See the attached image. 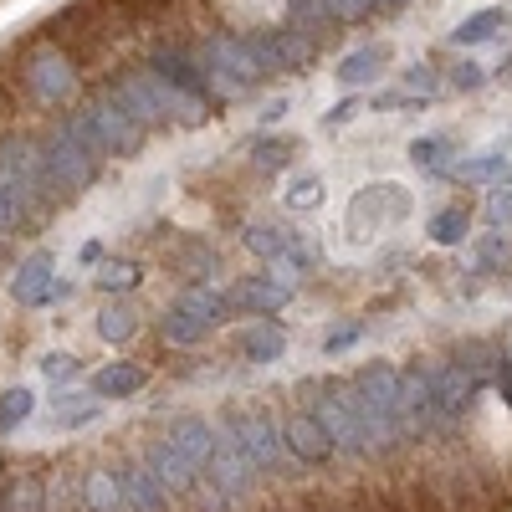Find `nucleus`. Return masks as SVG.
<instances>
[{
	"instance_id": "nucleus-1",
	"label": "nucleus",
	"mask_w": 512,
	"mask_h": 512,
	"mask_svg": "<svg viewBox=\"0 0 512 512\" xmlns=\"http://www.w3.org/2000/svg\"><path fill=\"white\" fill-rule=\"evenodd\" d=\"M349 395H354V410L369 431V446H395L405 441L400 431V369L395 364H364L354 379H349Z\"/></svg>"
},
{
	"instance_id": "nucleus-2",
	"label": "nucleus",
	"mask_w": 512,
	"mask_h": 512,
	"mask_svg": "<svg viewBox=\"0 0 512 512\" xmlns=\"http://www.w3.org/2000/svg\"><path fill=\"white\" fill-rule=\"evenodd\" d=\"M67 123L77 128V139L88 144L93 154L128 159V154H139V144H144V128H139L134 118H128L113 98H93V103H82Z\"/></svg>"
},
{
	"instance_id": "nucleus-3",
	"label": "nucleus",
	"mask_w": 512,
	"mask_h": 512,
	"mask_svg": "<svg viewBox=\"0 0 512 512\" xmlns=\"http://www.w3.org/2000/svg\"><path fill=\"white\" fill-rule=\"evenodd\" d=\"M41 159H47V190L52 195H77V190H88L93 175H98V154L77 139V128L62 118L47 139H41Z\"/></svg>"
},
{
	"instance_id": "nucleus-4",
	"label": "nucleus",
	"mask_w": 512,
	"mask_h": 512,
	"mask_svg": "<svg viewBox=\"0 0 512 512\" xmlns=\"http://www.w3.org/2000/svg\"><path fill=\"white\" fill-rule=\"evenodd\" d=\"M313 415H318V425L328 431L333 451H344V456H364V451H374V446H369V431H364V420H359V410H354L349 384H328L323 400L313 405Z\"/></svg>"
},
{
	"instance_id": "nucleus-5",
	"label": "nucleus",
	"mask_w": 512,
	"mask_h": 512,
	"mask_svg": "<svg viewBox=\"0 0 512 512\" xmlns=\"http://www.w3.org/2000/svg\"><path fill=\"white\" fill-rule=\"evenodd\" d=\"M226 431H231V441L241 446V456L256 466V472H267V466H277L282 461V425L267 415V410H231L226 420Z\"/></svg>"
},
{
	"instance_id": "nucleus-6",
	"label": "nucleus",
	"mask_w": 512,
	"mask_h": 512,
	"mask_svg": "<svg viewBox=\"0 0 512 512\" xmlns=\"http://www.w3.org/2000/svg\"><path fill=\"white\" fill-rule=\"evenodd\" d=\"M11 297L21 308H47L52 297H67V287L57 282V267H52L47 251H31L26 262L11 272Z\"/></svg>"
},
{
	"instance_id": "nucleus-7",
	"label": "nucleus",
	"mask_w": 512,
	"mask_h": 512,
	"mask_svg": "<svg viewBox=\"0 0 512 512\" xmlns=\"http://www.w3.org/2000/svg\"><path fill=\"white\" fill-rule=\"evenodd\" d=\"M395 410H400V431L415 436L436 415V369H420V364L400 369V405Z\"/></svg>"
},
{
	"instance_id": "nucleus-8",
	"label": "nucleus",
	"mask_w": 512,
	"mask_h": 512,
	"mask_svg": "<svg viewBox=\"0 0 512 512\" xmlns=\"http://www.w3.org/2000/svg\"><path fill=\"white\" fill-rule=\"evenodd\" d=\"M200 472L210 477V487L216 492H226V497H236V492H246L251 487V477H256V466L241 456V446L231 441V431L221 425L216 431V451H210V461L200 466Z\"/></svg>"
},
{
	"instance_id": "nucleus-9",
	"label": "nucleus",
	"mask_w": 512,
	"mask_h": 512,
	"mask_svg": "<svg viewBox=\"0 0 512 512\" xmlns=\"http://www.w3.org/2000/svg\"><path fill=\"white\" fill-rule=\"evenodd\" d=\"M26 88L41 103H67L77 93V72H72V62L62 52H36L26 62Z\"/></svg>"
},
{
	"instance_id": "nucleus-10",
	"label": "nucleus",
	"mask_w": 512,
	"mask_h": 512,
	"mask_svg": "<svg viewBox=\"0 0 512 512\" xmlns=\"http://www.w3.org/2000/svg\"><path fill=\"white\" fill-rule=\"evenodd\" d=\"M292 282H282L277 272H267V277H246L236 292H231V308H246L251 318H272V313H282L287 303H292Z\"/></svg>"
},
{
	"instance_id": "nucleus-11",
	"label": "nucleus",
	"mask_w": 512,
	"mask_h": 512,
	"mask_svg": "<svg viewBox=\"0 0 512 512\" xmlns=\"http://www.w3.org/2000/svg\"><path fill=\"white\" fill-rule=\"evenodd\" d=\"M282 446H287L297 461H328V456H333V441H328V431L318 425L313 410L292 415V420L282 425Z\"/></svg>"
},
{
	"instance_id": "nucleus-12",
	"label": "nucleus",
	"mask_w": 512,
	"mask_h": 512,
	"mask_svg": "<svg viewBox=\"0 0 512 512\" xmlns=\"http://www.w3.org/2000/svg\"><path fill=\"white\" fill-rule=\"evenodd\" d=\"M164 441L175 446V451L195 466V472H200V466L210 461V451H216V425L200 420V415H180L175 425H169V436H164Z\"/></svg>"
},
{
	"instance_id": "nucleus-13",
	"label": "nucleus",
	"mask_w": 512,
	"mask_h": 512,
	"mask_svg": "<svg viewBox=\"0 0 512 512\" xmlns=\"http://www.w3.org/2000/svg\"><path fill=\"white\" fill-rule=\"evenodd\" d=\"M477 384H482V374L472 364H461V359L436 369V415H456L466 400L477 395Z\"/></svg>"
},
{
	"instance_id": "nucleus-14",
	"label": "nucleus",
	"mask_w": 512,
	"mask_h": 512,
	"mask_svg": "<svg viewBox=\"0 0 512 512\" xmlns=\"http://www.w3.org/2000/svg\"><path fill=\"white\" fill-rule=\"evenodd\" d=\"M118 487H123V502H128V512H164V502H169V492L159 487V477L149 472L144 461L123 466V472H118Z\"/></svg>"
},
{
	"instance_id": "nucleus-15",
	"label": "nucleus",
	"mask_w": 512,
	"mask_h": 512,
	"mask_svg": "<svg viewBox=\"0 0 512 512\" xmlns=\"http://www.w3.org/2000/svg\"><path fill=\"white\" fill-rule=\"evenodd\" d=\"M144 466L159 477V487H164V492H190V487H195V477H200L195 466H190L175 446H169V441H154V446H149V456H144Z\"/></svg>"
},
{
	"instance_id": "nucleus-16",
	"label": "nucleus",
	"mask_w": 512,
	"mask_h": 512,
	"mask_svg": "<svg viewBox=\"0 0 512 512\" xmlns=\"http://www.w3.org/2000/svg\"><path fill=\"white\" fill-rule=\"evenodd\" d=\"M236 349H241L251 364H277V359L287 354V333H282L277 323H267V318H256V323L236 338Z\"/></svg>"
},
{
	"instance_id": "nucleus-17",
	"label": "nucleus",
	"mask_w": 512,
	"mask_h": 512,
	"mask_svg": "<svg viewBox=\"0 0 512 512\" xmlns=\"http://www.w3.org/2000/svg\"><path fill=\"white\" fill-rule=\"evenodd\" d=\"M180 308H185V313H195L205 328H216V323L231 313V297H226V292H216L210 282H190V287L180 292Z\"/></svg>"
},
{
	"instance_id": "nucleus-18",
	"label": "nucleus",
	"mask_w": 512,
	"mask_h": 512,
	"mask_svg": "<svg viewBox=\"0 0 512 512\" xmlns=\"http://www.w3.org/2000/svg\"><path fill=\"white\" fill-rule=\"evenodd\" d=\"M384 62H390V52L384 47H359V52H349V57H338V82L344 88H364V82H374L379 72H384Z\"/></svg>"
},
{
	"instance_id": "nucleus-19",
	"label": "nucleus",
	"mask_w": 512,
	"mask_h": 512,
	"mask_svg": "<svg viewBox=\"0 0 512 512\" xmlns=\"http://www.w3.org/2000/svg\"><path fill=\"white\" fill-rule=\"evenodd\" d=\"M139 333V313H134V303H123V297H113V303H103V313H98V338L103 344H128V338Z\"/></svg>"
},
{
	"instance_id": "nucleus-20",
	"label": "nucleus",
	"mask_w": 512,
	"mask_h": 512,
	"mask_svg": "<svg viewBox=\"0 0 512 512\" xmlns=\"http://www.w3.org/2000/svg\"><path fill=\"white\" fill-rule=\"evenodd\" d=\"M144 384V369L139 364H103L93 374V395L98 400H123V395H134Z\"/></svg>"
},
{
	"instance_id": "nucleus-21",
	"label": "nucleus",
	"mask_w": 512,
	"mask_h": 512,
	"mask_svg": "<svg viewBox=\"0 0 512 512\" xmlns=\"http://www.w3.org/2000/svg\"><path fill=\"white\" fill-rule=\"evenodd\" d=\"M82 502H88V512H128L118 472H88L82 477Z\"/></svg>"
},
{
	"instance_id": "nucleus-22",
	"label": "nucleus",
	"mask_w": 512,
	"mask_h": 512,
	"mask_svg": "<svg viewBox=\"0 0 512 512\" xmlns=\"http://www.w3.org/2000/svg\"><path fill=\"white\" fill-rule=\"evenodd\" d=\"M169 267H180L190 282H210L216 277V251L200 246V241H185L180 251H169Z\"/></svg>"
},
{
	"instance_id": "nucleus-23",
	"label": "nucleus",
	"mask_w": 512,
	"mask_h": 512,
	"mask_svg": "<svg viewBox=\"0 0 512 512\" xmlns=\"http://www.w3.org/2000/svg\"><path fill=\"white\" fill-rule=\"evenodd\" d=\"M507 26H512V16L492 6V11H477V16H466V21H461V26H456L451 36L461 41V47H477V41H487V36H497V31H507Z\"/></svg>"
},
{
	"instance_id": "nucleus-24",
	"label": "nucleus",
	"mask_w": 512,
	"mask_h": 512,
	"mask_svg": "<svg viewBox=\"0 0 512 512\" xmlns=\"http://www.w3.org/2000/svg\"><path fill=\"white\" fill-rule=\"evenodd\" d=\"M98 410H103V405L93 400V390H88V395H57V405H52V425H57V431H72V425H88Z\"/></svg>"
},
{
	"instance_id": "nucleus-25",
	"label": "nucleus",
	"mask_w": 512,
	"mask_h": 512,
	"mask_svg": "<svg viewBox=\"0 0 512 512\" xmlns=\"http://www.w3.org/2000/svg\"><path fill=\"white\" fill-rule=\"evenodd\" d=\"M282 262L287 267H297V272H313L318 262H323V246L308 236V231H297V226H287V246H282ZM277 267V262H272Z\"/></svg>"
},
{
	"instance_id": "nucleus-26",
	"label": "nucleus",
	"mask_w": 512,
	"mask_h": 512,
	"mask_svg": "<svg viewBox=\"0 0 512 512\" xmlns=\"http://www.w3.org/2000/svg\"><path fill=\"white\" fill-rule=\"evenodd\" d=\"M246 246L262 256V262L272 267V262H282V246H287V226H277V221H256V226H246Z\"/></svg>"
},
{
	"instance_id": "nucleus-27",
	"label": "nucleus",
	"mask_w": 512,
	"mask_h": 512,
	"mask_svg": "<svg viewBox=\"0 0 512 512\" xmlns=\"http://www.w3.org/2000/svg\"><path fill=\"white\" fill-rule=\"evenodd\" d=\"M159 333L169 338V344H200V338H205L210 328H205L195 313H185V308L175 303V308H169V313L159 318Z\"/></svg>"
},
{
	"instance_id": "nucleus-28",
	"label": "nucleus",
	"mask_w": 512,
	"mask_h": 512,
	"mask_svg": "<svg viewBox=\"0 0 512 512\" xmlns=\"http://www.w3.org/2000/svg\"><path fill=\"white\" fill-rule=\"evenodd\" d=\"M410 164L425 175H451V144L446 139H415L410 144Z\"/></svg>"
},
{
	"instance_id": "nucleus-29",
	"label": "nucleus",
	"mask_w": 512,
	"mask_h": 512,
	"mask_svg": "<svg viewBox=\"0 0 512 512\" xmlns=\"http://www.w3.org/2000/svg\"><path fill=\"white\" fill-rule=\"evenodd\" d=\"M93 282H98L103 292H128V287H139V267L123 262V256H103L98 272H93Z\"/></svg>"
},
{
	"instance_id": "nucleus-30",
	"label": "nucleus",
	"mask_w": 512,
	"mask_h": 512,
	"mask_svg": "<svg viewBox=\"0 0 512 512\" xmlns=\"http://www.w3.org/2000/svg\"><path fill=\"white\" fill-rule=\"evenodd\" d=\"M41 507H47V487L36 477H16L6 492V512H41Z\"/></svg>"
},
{
	"instance_id": "nucleus-31",
	"label": "nucleus",
	"mask_w": 512,
	"mask_h": 512,
	"mask_svg": "<svg viewBox=\"0 0 512 512\" xmlns=\"http://www.w3.org/2000/svg\"><path fill=\"white\" fill-rule=\"evenodd\" d=\"M425 236H431L436 246H456L461 236H466V210H436V216H431V226H425Z\"/></svg>"
},
{
	"instance_id": "nucleus-32",
	"label": "nucleus",
	"mask_w": 512,
	"mask_h": 512,
	"mask_svg": "<svg viewBox=\"0 0 512 512\" xmlns=\"http://www.w3.org/2000/svg\"><path fill=\"white\" fill-rule=\"evenodd\" d=\"M282 200H287V210H318L323 205V180L318 175H292Z\"/></svg>"
},
{
	"instance_id": "nucleus-33",
	"label": "nucleus",
	"mask_w": 512,
	"mask_h": 512,
	"mask_svg": "<svg viewBox=\"0 0 512 512\" xmlns=\"http://www.w3.org/2000/svg\"><path fill=\"white\" fill-rule=\"evenodd\" d=\"M456 180H507V159L502 154H482V159H466V164H451Z\"/></svg>"
},
{
	"instance_id": "nucleus-34",
	"label": "nucleus",
	"mask_w": 512,
	"mask_h": 512,
	"mask_svg": "<svg viewBox=\"0 0 512 512\" xmlns=\"http://www.w3.org/2000/svg\"><path fill=\"white\" fill-rule=\"evenodd\" d=\"M31 405H36V400H31V390H21V384L0 395V431H16V425H26Z\"/></svg>"
},
{
	"instance_id": "nucleus-35",
	"label": "nucleus",
	"mask_w": 512,
	"mask_h": 512,
	"mask_svg": "<svg viewBox=\"0 0 512 512\" xmlns=\"http://www.w3.org/2000/svg\"><path fill=\"white\" fill-rule=\"evenodd\" d=\"M292 154H297V144H292V139H256V149H251V159L262 164V169H282Z\"/></svg>"
},
{
	"instance_id": "nucleus-36",
	"label": "nucleus",
	"mask_w": 512,
	"mask_h": 512,
	"mask_svg": "<svg viewBox=\"0 0 512 512\" xmlns=\"http://www.w3.org/2000/svg\"><path fill=\"white\" fill-rule=\"evenodd\" d=\"M41 379H47V384H67V379H77V359L72 354H47V359H41Z\"/></svg>"
},
{
	"instance_id": "nucleus-37",
	"label": "nucleus",
	"mask_w": 512,
	"mask_h": 512,
	"mask_svg": "<svg viewBox=\"0 0 512 512\" xmlns=\"http://www.w3.org/2000/svg\"><path fill=\"white\" fill-rule=\"evenodd\" d=\"M364 338V323H344V328H333L328 338H323V354H344V349H354Z\"/></svg>"
},
{
	"instance_id": "nucleus-38",
	"label": "nucleus",
	"mask_w": 512,
	"mask_h": 512,
	"mask_svg": "<svg viewBox=\"0 0 512 512\" xmlns=\"http://www.w3.org/2000/svg\"><path fill=\"white\" fill-rule=\"evenodd\" d=\"M487 221L492 226H512V185H497V195L487 200Z\"/></svg>"
},
{
	"instance_id": "nucleus-39",
	"label": "nucleus",
	"mask_w": 512,
	"mask_h": 512,
	"mask_svg": "<svg viewBox=\"0 0 512 512\" xmlns=\"http://www.w3.org/2000/svg\"><path fill=\"white\" fill-rule=\"evenodd\" d=\"M451 82H456V88H466V93H472V88H482V82H487V72H482L477 62H456V67H451Z\"/></svg>"
},
{
	"instance_id": "nucleus-40",
	"label": "nucleus",
	"mask_w": 512,
	"mask_h": 512,
	"mask_svg": "<svg viewBox=\"0 0 512 512\" xmlns=\"http://www.w3.org/2000/svg\"><path fill=\"white\" fill-rule=\"evenodd\" d=\"M405 82H410V93H420V98H431V93L441 88L431 67H410V72H405Z\"/></svg>"
},
{
	"instance_id": "nucleus-41",
	"label": "nucleus",
	"mask_w": 512,
	"mask_h": 512,
	"mask_svg": "<svg viewBox=\"0 0 512 512\" xmlns=\"http://www.w3.org/2000/svg\"><path fill=\"white\" fill-rule=\"evenodd\" d=\"M21 221H26V205L11 200V195H0V231H16Z\"/></svg>"
},
{
	"instance_id": "nucleus-42",
	"label": "nucleus",
	"mask_w": 512,
	"mask_h": 512,
	"mask_svg": "<svg viewBox=\"0 0 512 512\" xmlns=\"http://www.w3.org/2000/svg\"><path fill=\"white\" fill-rule=\"evenodd\" d=\"M328 6H333L338 21H354V16H364V11L374 6V0H328Z\"/></svg>"
},
{
	"instance_id": "nucleus-43",
	"label": "nucleus",
	"mask_w": 512,
	"mask_h": 512,
	"mask_svg": "<svg viewBox=\"0 0 512 512\" xmlns=\"http://www.w3.org/2000/svg\"><path fill=\"white\" fill-rule=\"evenodd\" d=\"M354 113H359V103H338V108L328 113V123H349Z\"/></svg>"
},
{
	"instance_id": "nucleus-44",
	"label": "nucleus",
	"mask_w": 512,
	"mask_h": 512,
	"mask_svg": "<svg viewBox=\"0 0 512 512\" xmlns=\"http://www.w3.org/2000/svg\"><path fill=\"white\" fill-rule=\"evenodd\" d=\"M82 262H88V267H93V262H103V246H98V241H88V246H82Z\"/></svg>"
},
{
	"instance_id": "nucleus-45",
	"label": "nucleus",
	"mask_w": 512,
	"mask_h": 512,
	"mask_svg": "<svg viewBox=\"0 0 512 512\" xmlns=\"http://www.w3.org/2000/svg\"><path fill=\"white\" fill-rule=\"evenodd\" d=\"M282 113H287V103H282V98H277V103H267V113H262V118H267V123H277V118H282Z\"/></svg>"
},
{
	"instance_id": "nucleus-46",
	"label": "nucleus",
	"mask_w": 512,
	"mask_h": 512,
	"mask_svg": "<svg viewBox=\"0 0 512 512\" xmlns=\"http://www.w3.org/2000/svg\"><path fill=\"white\" fill-rule=\"evenodd\" d=\"M0 472H6V456H0Z\"/></svg>"
}]
</instances>
